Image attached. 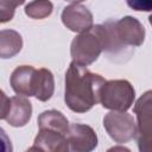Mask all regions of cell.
<instances>
[{"instance_id": "cell-1", "label": "cell", "mask_w": 152, "mask_h": 152, "mask_svg": "<svg viewBox=\"0 0 152 152\" xmlns=\"http://www.w3.org/2000/svg\"><path fill=\"white\" fill-rule=\"evenodd\" d=\"M107 81L87 66L75 62L69 64L64 80V102L75 113L89 112L100 102V93Z\"/></svg>"}, {"instance_id": "cell-2", "label": "cell", "mask_w": 152, "mask_h": 152, "mask_svg": "<svg viewBox=\"0 0 152 152\" xmlns=\"http://www.w3.org/2000/svg\"><path fill=\"white\" fill-rule=\"evenodd\" d=\"M38 134L33 145L45 152H69L68 133L70 124L66 116L56 109L44 110L38 116Z\"/></svg>"}, {"instance_id": "cell-3", "label": "cell", "mask_w": 152, "mask_h": 152, "mask_svg": "<svg viewBox=\"0 0 152 152\" xmlns=\"http://www.w3.org/2000/svg\"><path fill=\"white\" fill-rule=\"evenodd\" d=\"M106 26L107 52L119 55L128 46H140L145 40V27L134 17L126 15L119 20L109 19L103 23Z\"/></svg>"}, {"instance_id": "cell-4", "label": "cell", "mask_w": 152, "mask_h": 152, "mask_svg": "<svg viewBox=\"0 0 152 152\" xmlns=\"http://www.w3.org/2000/svg\"><path fill=\"white\" fill-rule=\"evenodd\" d=\"M102 51H104V43L101 24L94 25L90 30L77 34L70 45L72 62L82 66L93 64Z\"/></svg>"}, {"instance_id": "cell-5", "label": "cell", "mask_w": 152, "mask_h": 152, "mask_svg": "<svg viewBox=\"0 0 152 152\" xmlns=\"http://www.w3.org/2000/svg\"><path fill=\"white\" fill-rule=\"evenodd\" d=\"M135 100V90L127 80L107 81L100 93V103L112 112H127Z\"/></svg>"}, {"instance_id": "cell-6", "label": "cell", "mask_w": 152, "mask_h": 152, "mask_svg": "<svg viewBox=\"0 0 152 152\" xmlns=\"http://www.w3.org/2000/svg\"><path fill=\"white\" fill-rule=\"evenodd\" d=\"M133 112L137 116L139 152H152V90L145 91L137 100Z\"/></svg>"}, {"instance_id": "cell-7", "label": "cell", "mask_w": 152, "mask_h": 152, "mask_svg": "<svg viewBox=\"0 0 152 152\" xmlns=\"http://www.w3.org/2000/svg\"><path fill=\"white\" fill-rule=\"evenodd\" d=\"M103 127L108 135L119 144L137 138L138 127L133 115L127 112H109L103 118Z\"/></svg>"}, {"instance_id": "cell-8", "label": "cell", "mask_w": 152, "mask_h": 152, "mask_svg": "<svg viewBox=\"0 0 152 152\" xmlns=\"http://www.w3.org/2000/svg\"><path fill=\"white\" fill-rule=\"evenodd\" d=\"M32 116V103L25 96L8 97L1 91L0 119L7 121L12 127H24Z\"/></svg>"}, {"instance_id": "cell-9", "label": "cell", "mask_w": 152, "mask_h": 152, "mask_svg": "<svg viewBox=\"0 0 152 152\" xmlns=\"http://www.w3.org/2000/svg\"><path fill=\"white\" fill-rule=\"evenodd\" d=\"M63 25L72 32L83 33L94 26L93 13L81 2H70L61 14Z\"/></svg>"}, {"instance_id": "cell-10", "label": "cell", "mask_w": 152, "mask_h": 152, "mask_svg": "<svg viewBox=\"0 0 152 152\" xmlns=\"http://www.w3.org/2000/svg\"><path fill=\"white\" fill-rule=\"evenodd\" d=\"M68 142L69 152H91L97 147L99 139L93 127L84 124H71Z\"/></svg>"}, {"instance_id": "cell-11", "label": "cell", "mask_w": 152, "mask_h": 152, "mask_svg": "<svg viewBox=\"0 0 152 152\" xmlns=\"http://www.w3.org/2000/svg\"><path fill=\"white\" fill-rule=\"evenodd\" d=\"M37 69L32 65L17 66L10 77V84L13 91L19 96H33V77Z\"/></svg>"}, {"instance_id": "cell-12", "label": "cell", "mask_w": 152, "mask_h": 152, "mask_svg": "<svg viewBox=\"0 0 152 152\" xmlns=\"http://www.w3.org/2000/svg\"><path fill=\"white\" fill-rule=\"evenodd\" d=\"M55 91V78L52 72L46 68L37 69L33 77V96L42 101H49Z\"/></svg>"}, {"instance_id": "cell-13", "label": "cell", "mask_w": 152, "mask_h": 152, "mask_svg": "<svg viewBox=\"0 0 152 152\" xmlns=\"http://www.w3.org/2000/svg\"><path fill=\"white\" fill-rule=\"evenodd\" d=\"M23 48V38L14 30L0 31V57L2 59L12 58L20 52Z\"/></svg>"}, {"instance_id": "cell-14", "label": "cell", "mask_w": 152, "mask_h": 152, "mask_svg": "<svg viewBox=\"0 0 152 152\" xmlns=\"http://www.w3.org/2000/svg\"><path fill=\"white\" fill-rule=\"evenodd\" d=\"M53 5L48 0L30 1L25 5V14L32 19H44L52 13Z\"/></svg>"}, {"instance_id": "cell-15", "label": "cell", "mask_w": 152, "mask_h": 152, "mask_svg": "<svg viewBox=\"0 0 152 152\" xmlns=\"http://www.w3.org/2000/svg\"><path fill=\"white\" fill-rule=\"evenodd\" d=\"M18 5H20V4H17V2L13 4V2H8V1H1L0 2V15H1L0 21L2 24L12 20V18L14 15L15 7Z\"/></svg>"}, {"instance_id": "cell-16", "label": "cell", "mask_w": 152, "mask_h": 152, "mask_svg": "<svg viewBox=\"0 0 152 152\" xmlns=\"http://www.w3.org/2000/svg\"><path fill=\"white\" fill-rule=\"evenodd\" d=\"M127 5L133 8L134 11H152V1L150 0H138V1H131L128 0L127 1Z\"/></svg>"}, {"instance_id": "cell-17", "label": "cell", "mask_w": 152, "mask_h": 152, "mask_svg": "<svg viewBox=\"0 0 152 152\" xmlns=\"http://www.w3.org/2000/svg\"><path fill=\"white\" fill-rule=\"evenodd\" d=\"M107 152H132V151H131L128 147H126V146L116 145V146H113V147L108 148Z\"/></svg>"}, {"instance_id": "cell-18", "label": "cell", "mask_w": 152, "mask_h": 152, "mask_svg": "<svg viewBox=\"0 0 152 152\" xmlns=\"http://www.w3.org/2000/svg\"><path fill=\"white\" fill-rule=\"evenodd\" d=\"M25 152H45L43 148H40V147H38V146H36V145H33V146H31L30 148H27Z\"/></svg>"}, {"instance_id": "cell-19", "label": "cell", "mask_w": 152, "mask_h": 152, "mask_svg": "<svg viewBox=\"0 0 152 152\" xmlns=\"http://www.w3.org/2000/svg\"><path fill=\"white\" fill-rule=\"evenodd\" d=\"M148 23H150V24L152 25V14H151V15L148 17Z\"/></svg>"}]
</instances>
